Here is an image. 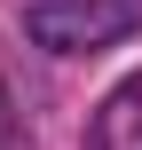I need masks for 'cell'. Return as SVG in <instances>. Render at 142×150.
I'll return each mask as SVG.
<instances>
[{
  "label": "cell",
  "instance_id": "1",
  "mask_svg": "<svg viewBox=\"0 0 142 150\" xmlns=\"http://www.w3.org/2000/svg\"><path fill=\"white\" fill-rule=\"evenodd\" d=\"M24 32L55 55H87V47H111V40L142 32V0H32Z\"/></svg>",
  "mask_w": 142,
  "mask_h": 150
},
{
  "label": "cell",
  "instance_id": "2",
  "mask_svg": "<svg viewBox=\"0 0 142 150\" xmlns=\"http://www.w3.org/2000/svg\"><path fill=\"white\" fill-rule=\"evenodd\" d=\"M0 111H8V103H0Z\"/></svg>",
  "mask_w": 142,
  "mask_h": 150
}]
</instances>
